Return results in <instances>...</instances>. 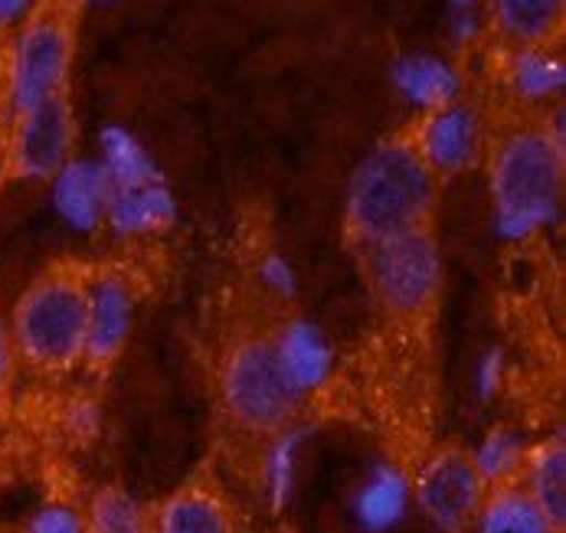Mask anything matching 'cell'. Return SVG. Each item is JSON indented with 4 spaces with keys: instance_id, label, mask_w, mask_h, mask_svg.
<instances>
[{
    "instance_id": "6da1fadb",
    "label": "cell",
    "mask_w": 566,
    "mask_h": 533,
    "mask_svg": "<svg viewBox=\"0 0 566 533\" xmlns=\"http://www.w3.org/2000/svg\"><path fill=\"white\" fill-rule=\"evenodd\" d=\"M494 232L527 242L560 220L564 207V125H517L488 157Z\"/></svg>"
},
{
    "instance_id": "7a4b0ae2",
    "label": "cell",
    "mask_w": 566,
    "mask_h": 533,
    "mask_svg": "<svg viewBox=\"0 0 566 533\" xmlns=\"http://www.w3.org/2000/svg\"><path fill=\"white\" fill-rule=\"evenodd\" d=\"M439 177L426 167L409 138H387L367 154L347 184L344 232L354 245L370 249L397 232L429 227Z\"/></svg>"
},
{
    "instance_id": "3957f363",
    "label": "cell",
    "mask_w": 566,
    "mask_h": 533,
    "mask_svg": "<svg viewBox=\"0 0 566 533\" xmlns=\"http://www.w3.org/2000/svg\"><path fill=\"white\" fill-rule=\"evenodd\" d=\"M85 279L88 269L60 262L43 269L17 299L10 337L17 360L40 374H70L85 354Z\"/></svg>"
},
{
    "instance_id": "277c9868",
    "label": "cell",
    "mask_w": 566,
    "mask_h": 533,
    "mask_svg": "<svg viewBox=\"0 0 566 533\" xmlns=\"http://www.w3.org/2000/svg\"><path fill=\"white\" fill-rule=\"evenodd\" d=\"M367 252V282L374 302L397 321H422L442 295V252L432 227L397 232Z\"/></svg>"
},
{
    "instance_id": "5b68a950",
    "label": "cell",
    "mask_w": 566,
    "mask_h": 533,
    "mask_svg": "<svg viewBox=\"0 0 566 533\" xmlns=\"http://www.w3.org/2000/svg\"><path fill=\"white\" fill-rule=\"evenodd\" d=\"M220 396L230 419L252 436H275L292 426L305 399L279 370L269 337H245L220 364Z\"/></svg>"
},
{
    "instance_id": "8992f818",
    "label": "cell",
    "mask_w": 566,
    "mask_h": 533,
    "mask_svg": "<svg viewBox=\"0 0 566 533\" xmlns=\"http://www.w3.org/2000/svg\"><path fill=\"white\" fill-rule=\"evenodd\" d=\"M76 36L60 13H30L10 46L7 102L13 115H23L56 95H66Z\"/></svg>"
},
{
    "instance_id": "52a82bcc",
    "label": "cell",
    "mask_w": 566,
    "mask_h": 533,
    "mask_svg": "<svg viewBox=\"0 0 566 533\" xmlns=\"http://www.w3.org/2000/svg\"><path fill=\"white\" fill-rule=\"evenodd\" d=\"M485 494L488 484L462 449H439L412 478V504L442 533L472 531Z\"/></svg>"
},
{
    "instance_id": "ba28073f",
    "label": "cell",
    "mask_w": 566,
    "mask_h": 533,
    "mask_svg": "<svg viewBox=\"0 0 566 533\" xmlns=\"http://www.w3.org/2000/svg\"><path fill=\"white\" fill-rule=\"evenodd\" d=\"M138 317V292L125 269L98 265L85 279V354L82 364L108 370L128 347Z\"/></svg>"
},
{
    "instance_id": "9c48e42d",
    "label": "cell",
    "mask_w": 566,
    "mask_h": 533,
    "mask_svg": "<svg viewBox=\"0 0 566 533\" xmlns=\"http://www.w3.org/2000/svg\"><path fill=\"white\" fill-rule=\"evenodd\" d=\"M10 170L20 180H50L70 157H76V115L66 95H56L23 115H13Z\"/></svg>"
},
{
    "instance_id": "30bf717a",
    "label": "cell",
    "mask_w": 566,
    "mask_h": 533,
    "mask_svg": "<svg viewBox=\"0 0 566 533\" xmlns=\"http://www.w3.org/2000/svg\"><path fill=\"white\" fill-rule=\"evenodd\" d=\"M409 142L436 177L465 174L479 167L485 154L482 115L475 105L459 98L446 108L426 112Z\"/></svg>"
},
{
    "instance_id": "8fae6325",
    "label": "cell",
    "mask_w": 566,
    "mask_h": 533,
    "mask_svg": "<svg viewBox=\"0 0 566 533\" xmlns=\"http://www.w3.org/2000/svg\"><path fill=\"white\" fill-rule=\"evenodd\" d=\"M112 180L98 157H70L50 177V200L56 217L76 232H98L105 227V213L112 203Z\"/></svg>"
},
{
    "instance_id": "7c38bea8",
    "label": "cell",
    "mask_w": 566,
    "mask_h": 533,
    "mask_svg": "<svg viewBox=\"0 0 566 533\" xmlns=\"http://www.w3.org/2000/svg\"><path fill=\"white\" fill-rule=\"evenodd\" d=\"M272 351L279 360L282 377L295 389L298 399L318 393L334 374V344L327 341L322 327L308 317L285 321L272 337Z\"/></svg>"
},
{
    "instance_id": "4fadbf2b",
    "label": "cell",
    "mask_w": 566,
    "mask_h": 533,
    "mask_svg": "<svg viewBox=\"0 0 566 533\" xmlns=\"http://www.w3.org/2000/svg\"><path fill=\"white\" fill-rule=\"evenodd\" d=\"M412 508V478L394 461H377L354 491L350 511L364 533H390Z\"/></svg>"
},
{
    "instance_id": "5bb4252c",
    "label": "cell",
    "mask_w": 566,
    "mask_h": 533,
    "mask_svg": "<svg viewBox=\"0 0 566 533\" xmlns=\"http://www.w3.org/2000/svg\"><path fill=\"white\" fill-rule=\"evenodd\" d=\"M177 197L167 187V180L132 187V190H115L105 227L112 229L115 239L135 242V239H155L170 232L177 223Z\"/></svg>"
},
{
    "instance_id": "9a60e30c",
    "label": "cell",
    "mask_w": 566,
    "mask_h": 533,
    "mask_svg": "<svg viewBox=\"0 0 566 533\" xmlns=\"http://www.w3.org/2000/svg\"><path fill=\"white\" fill-rule=\"evenodd\" d=\"M390 76L394 88L422 115L462 98V73L436 53H406L394 63Z\"/></svg>"
},
{
    "instance_id": "2e32d148",
    "label": "cell",
    "mask_w": 566,
    "mask_h": 533,
    "mask_svg": "<svg viewBox=\"0 0 566 533\" xmlns=\"http://www.w3.org/2000/svg\"><path fill=\"white\" fill-rule=\"evenodd\" d=\"M151 533H237V518L217 491L187 484L158 504Z\"/></svg>"
},
{
    "instance_id": "e0dca14e",
    "label": "cell",
    "mask_w": 566,
    "mask_h": 533,
    "mask_svg": "<svg viewBox=\"0 0 566 533\" xmlns=\"http://www.w3.org/2000/svg\"><path fill=\"white\" fill-rule=\"evenodd\" d=\"M566 0H488V13L494 30L521 46H551L564 30Z\"/></svg>"
},
{
    "instance_id": "ac0fdd59",
    "label": "cell",
    "mask_w": 566,
    "mask_h": 533,
    "mask_svg": "<svg viewBox=\"0 0 566 533\" xmlns=\"http://www.w3.org/2000/svg\"><path fill=\"white\" fill-rule=\"evenodd\" d=\"M98 151H102L98 164L105 167L115 190H132V187L164 180L158 160L142 145V138L135 132H128L125 125H105L98 132Z\"/></svg>"
},
{
    "instance_id": "d6986e66",
    "label": "cell",
    "mask_w": 566,
    "mask_h": 533,
    "mask_svg": "<svg viewBox=\"0 0 566 533\" xmlns=\"http://www.w3.org/2000/svg\"><path fill=\"white\" fill-rule=\"evenodd\" d=\"M521 488L537 501V508L564 531L566 524V446L564 439H544L527 449L521 471Z\"/></svg>"
},
{
    "instance_id": "ffe728a7",
    "label": "cell",
    "mask_w": 566,
    "mask_h": 533,
    "mask_svg": "<svg viewBox=\"0 0 566 533\" xmlns=\"http://www.w3.org/2000/svg\"><path fill=\"white\" fill-rule=\"evenodd\" d=\"M475 533H560L521 484L488 488L482 511L472 524Z\"/></svg>"
},
{
    "instance_id": "44dd1931",
    "label": "cell",
    "mask_w": 566,
    "mask_h": 533,
    "mask_svg": "<svg viewBox=\"0 0 566 533\" xmlns=\"http://www.w3.org/2000/svg\"><path fill=\"white\" fill-rule=\"evenodd\" d=\"M507 85L524 102H551L564 92L566 66L551 46H521L507 53Z\"/></svg>"
},
{
    "instance_id": "7402d4cb",
    "label": "cell",
    "mask_w": 566,
    "mask_h": 533,
    "mask_svg": "<svg viewBox=\"0 0 566 533\" xmlns=\"http://www.w3.org/2000/svg\"><path fill=\"white\" fill-rule=\"evenodd\" d=\"M305 436H308V429H302V426H289V429L269 436V446L262 456V491H265L272 514L285 511L295 494L298 452L305 446Z\"/></svg>"
},
{
    "instance_id": "603a6c76",
    "label": "cell",
    "mask_w": 566,
    "mask_h": 533,
    "mask_svg": "<svg viewBox=\"0 0 566 533\" xmlns=\"http://www.w3.org/2000/svg\"><path fill=\"white\" fill-rule=\"evenodd\" d=\"M527 449L531 446L524 442V436L517 429L494 426V429H488L485 439L469 456H472V464H475V471L482 474L488 488H501V484H517L521 481Z\"/></svg>"
},
{
    "instance_id": "cb8c5ba5",
    "label": "cell",
    "mask_w": 566,
    "mask_h": 533,
    "mask_svg": "<svg viewBox=\"0 0 566 533\" xmlns=\"http://www.w3.org/2000/svg\"><path fill=\"white\" fill-rule=\"evenodd\" d=\"M82 518H85V533H151V514L125 488L95 491L88 514Z\"/></svg>"
},
{
    "instance_id": "d4e9b609",
    "label": "cell",
    "mask_w": 566,
    "mask_h": 533,
    "mask_svg": "<svg viewBox=\"0 0 566 533\" xmlns=\"http://www.w3.org/2000/svg\"><path fill=\"white\" fill-rule=\"evenodd\" d=\"M255 275H259V285L279 302H292L298 295V272H295L292 259L275 252V249L259 259Z\"/></svg>"
},
{
    "instance_id": "484cf974",
    "label": "cell",
    "mask_w": 566,
    "mask_h": 533,
    "mask_svg": "<svg viewBox=\"0 0 566 533\" xmlns=\"http://www.w3.org/2000/svg\"><path fill=\"white\" fill-rule=\"evenodd\" d=\"M23 533H85V518L73 504H43Z\"/></svg>"
},
{
    "instance_id": "4316f807",
    "label": "cell",
    "mask_w": 566,
    "mask_h": 533,
    "mask_svg": "<svg viewBox=\"0 0 566 533\" xmlns=\"http://www.w3.org/2000/svg\"><path fill=\"white\" fill-rule=\"evenodd\" d=\"M507 377V360H504V351L501 347H491L482 354L479 367H475V389H479V399H494L504 386Z\"/></svg>"
},
{
    "instance_id": "83f0119b",
    "label": "cell",
    "mask_w": 566,
    "mask_h": 533,
    "mask_svg": "<svg viewBox=\"0 0 566 533\" xmlns=\"http://www.w3.org/2000/svg\"><path fill=\"white\" fill-rule=\"evenodd\" d=\"M17 377V351H13V337H10V324L0 311V399L7 396L10 383Z\"/></svg>"
},
{
    "instance_id": "f1b7e54d",
    "label": "cell",
    "mask_w": 566,
    "mask_h": 533,
    "mask_svg": "<svg viewBox=\"0 0 566 533\" xmlns=\"http://www.w3.org/2000/svg\"><path fill=\"white\" fill-rule=\"evenodd\" d=\"M36 0H0V23H20L33 13Z\"/></svg>"
},
{
    "instance_id": "f546056e",
    "label": "cell",
    "mask_w": 566,
    "mask_h": 533,
    "mask_svg": "<svg viewBox=\"0 0 566 533\" xmlns=\"http://www.w3.org/2000/svg\"><path fill=\"white\" fill-rule=\"evenodd\" d=\"M449 13H452V17L482 13V0H449Z\"/></svg>"
}]
</instances>
